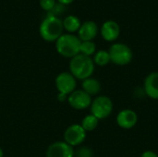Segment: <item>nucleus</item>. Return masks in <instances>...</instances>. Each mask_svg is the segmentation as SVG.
Segmentation results:
<instances>
[{
    "mask_svg": "<svg viewBox=\"0 0 158 157\" xmlns=\"http://www.w3.org/2000/svg\"><path fill=\"white\" fill-rule=\"evenodd\" d=\"M73 147L65 142H56L52 143L46 152V157H74Z\"/></svg>",
    "mask_w": 158,
    "mask_h": 157,
    "instance_id": "obj_9",
    "label": "nucleus"
},
{
    "mask_svg": "<svg viewBox=\"0 0 158 157\" xmlns=\"http://www.w3.org/2000/svg\"><path fill=\"white\" fill-rule=\"evenodd\" d=\"M57 99H58V101H60V102H65L66 100H68V95H66V94H64V93H58V94H57Z\"/></svg>",
    "mask_w": 158,
    "mask_h": 157,
    "instance_id": "obj_22",
    "label": "nucleus"
},
{
    "mask_svg": "<svg viewBox=\"0 0 158 157\" xmlns=\"http://www.w3.org/2000/svg\"><path fill=\"white\" fill-rule=\"evenodd\" d=\"M138 122V116L135 111L131 109H123L118 112L117 116V124L124 130H131L136 126Z\"/></svg>",
    "mask_w": 158,
    "mask_h": 157,
    "instance_id": "obj_10",
    "label": "nucleus"
},
{
    "mask_svg": "<svg viewBox=\"0 0 158 157\" xmlns=\"http://www.w3.org/2000/svg\"><path fill=\"white\" fill-rule=\"evenodd\" d=\"M101 35L107 42L116 41L120 34V27L118 23L113 19L105 21L101 27Z\"/></svg>",
    "mask_w": 158,
    "mask_h": 157,
    "instance_id": "obj_11",
    "label": "nucleus"
},
{
    "mask_svg": "<svg viewBox=\"0 0 158 157\" xmlns=\"http://www.w3.org/2000/svg\"><path fill=\"white\" fill-rule=\"evenodd\" d=\"M63 21L55 16L45 18L39 28L41 37L46 42H56L63 33Z\"/></svg>",
    "mask_w": 158,
    "mask_h": 157,
    "instance_id": "obj_2",
    "label": "nucleus"
},
{
    "mask_svg": "<svg viewBox=\"0 0 158 157\" xmlns=\"http://www.w3.org/2000/svg\"><path fill=\"white\" fill-rule=\"evenodd\" d=\"M97 33L98 25L93 20H88L81 25L78 31V37L81 42L93 41L96 37Z\"/></svg>",
    "mask_w": 158,
    "mask_h": 157,
    "instance_id": "obj_12",
    "label": "nucleus"
},
{
    "mask_svg": "<svg viewBox=\"0 0 158 157\" xmlns=\"http://www.w3.org/2000/svg\"><path fill=\"white\" fill-rule=\"evenodd\" d=\"M92 101V96L82 90H75L68 96L69 105L76 110H83L90 107Z\"/></svg>",
    "mask_w": 158,
    "mask_h": 157,
    "instance_id": "obj_8",
    "label": "nucleus"
},
{
    "mask_svg": "<svg viewBox=\"0 0 158 157\" xmlns=\"http://www.w3.org/2000/svg\"><path fill=\"white\" fill-rule=\"evenodd\" d=\"M63 21V28L69 32V33H73L75 31H78L81 23V20L78 17L74 15H69L64 19Z\"/></svg>",
    "mask_w": 158,
    "mask_h": 157,
    "instance_id": "obj_15",
    "label": "nucleus"
},
{
    "mask_svg": "<svg viewBox=\"0 0 158 157\" xmlns=\"http://www.w3.org/2000/svg\"><path fill=\"white\" fill-rule=\"evenodd\" d=\"M4 156V153H3V150L1 149V147H0V157H3Z\"/></svg>",
    "mask_w": 158,
    "mask_h": 157,
    "instance_id": "obj_24",
    "label": "nucleus"
},
{
    "mask_svg": "<svg viewBox=\"0 0 158 157\" xmlns=\"http://www.w3.org/2000/svg\"><path fill=\"white\" fill-rule=\"evenodd\" d=\"M81 87H82V91H84L90 96L97 95L101 92L100 81L93 77L83 80L81 82Z\"/></svg>",
    "mask_w": 158,
    "mask_h": 157,
    "instance_id": "obj_14",
    "label": "nucleus"
},
{
    "mask_svg": "<svg viewBox=\"0 0 158 157\" xmlns=\"http://www.w3.org/2000/svg\"><path fill=\"white\" fill-rule=\"evenodd\" d=\"M110 61L118 66H126L130 64L133 58L132 50L129 45L123 43H113L109 50Z\"/></svg>",
    "mask_w": 158,
    "mask_h": 157,
    "instance_id": "obj_4",
    "label": "nucleus"
},
{
    "mask_svg": "<svg viewBox=\"0 0 158 157\" xmlns=\"http://www.w3.org/2000/svg\"><path fill=\"white\" fill-rule=\"evenodd\" d=\"M96 52L95 43L93 41H85L81 42L80 47V54H82L87 56H92Z\"/></svg>",
    "mask_w": 158,
    "mask_h": 157,
    "instance_id": "obj_18",
    "label": "nucleus"
},
{
    "mask_svg": "<svg viewBox=\"0 0 158 157\" xmlns=\"http://www.w3.org/2000/svg\"><path fill=\"white\" fill-rule=\"evenodd\" d=\"M70 73L77 80L83 81L92 77L94 71V63L91 56L79 54L71 58L69 62Z\"/></svg>",
    "mask_w": 158,
    "mask_h": 157,
    "instance_id": "obj_1",
    "label": "nucleus"
},
{
    "mask_svg": "<svg viewBox=\"0 0 158 157\" xmlns=\"http://www.w3.org/2000/svg\"><path fill=\"white\" fill-rule=\"evenodd\" d=\"M61 5H69L71 4L74 0H57Z\"/></svg>",
    "mask_w": 158,
    "mask_h": 157,
    "instance_id": "obj_23",
    "label": "nucleus"
},
{
    "mask_svg": "<svg viewBox=\"0 0 158 157\" xmlns=\"http://www.w3.org/2000/svg\"><path fill=\"white\" fill-rule=\"evenodd\" d=\"M76 79L70 72H62L56 78V87L59 93L69 95L76 90Z\"/></svg>",
    "mask_w": 158,
    "mask_h": 157,
    "instance_id": "obj_6",
    "label": "nucleus"
},
{
    "mask_svg": "<svg viewBox=\"0 0 158 157\" xmlns=\"http://www.w3.org/2000/svg\"><path fill=\"white\" fill-rule=\"evenodd\" d=\"M85 139H86V131L83 130L81 125L73 124L65 130L64 142L72 147L81 144Z\"/></svg>",
    "mask_w": 158,
    "mask_h": 157,
    "instance_id": "obj_7",
    "label": "nucleus"
},
{
    "mask_svg": "<svg viewBox=\"0 0 158 157\" xmlns=\"http://www.w3.org/2000/svg\"><path fill=\"white\" fill-rule=\"evenodd\" d=\"M93 60H94V65L96 64L97 66H100V67H105L108 63L111 62L109 53L108 51H106V50H99L95 52V54L94 55Z\"/></svg>",
    "mask_w": 158,
    "mask_h": 157,
    "instance_id": "obj_16",
    "label": "nucleus"
},
{
    "mask_svg": "<svg viewBox=\"0 0 158 157\" xmlns=\"http://www.w3.org/2000/svg\"><path fill=\"white\" fill-rule=\"evenodd\" d=\"M93 151L88 147H82L76 153V157H93Z\"/></svg>",
    "mask_w": 158,
    "mask_h": 157,
    "instance_id": "obj_20",
    "label": "nucleus"
},
{
    "mask_svg": "<svg viewBox=\"0 0 158 157\" xmlns=\"http://www.w3.org/2000/svg\"><path fill=\"white\" fill-rule=\"evenodd\" d=\"M56 6V0H40V6L45 10L50 11Z\"/></svg>",
    "mask_w": 158,
    "mask_h": 157,
    "instance_id": "obj_19",
    "label": "nucleus"
},
{
    "mask_svg": "<svg viewBox=\"0 0 158 157\" xmlns=\"http://www.w3.org/2000/svg\"><path fill=\"white\" fill-rule=\"evenodd\" d=\"M113 102L106 95H99L95 97L91 104V112L99 120L108 118L113 112Z\"/></svg>",
    "mask_w": 158,
    "mask_h": 157,
    "instance_id": "obj_5",
    "label": "nucleus"
},
{
    "mask_svg": "<svg viewBox=\"0 0 158 157\" xmlns=\"http://www.w3.org/2000/svg\"><path fill=\"white\" fill-rule=\"evenodd\" d=\"M141 157H158V155L153 151H145L142 154Z\"/></svg>",
    "mask_w": 158,
    "mask_h": 157,
    "instance_id": "obj_21",
    "label": "nucleus"
},
{
    "mask_svg": "<svg viewBox=\"0 0 158 157\" xmlns=\"http://www.w3.org/2000/svg\"><path fill=\"white\" fill-rule=\"evenodd\" d=\"M99 123V119L97 118H95L94 115H88L86 116L82 121H81V127L83 128V130L87 132V131H93L94 130Z\"/></svg>",
    "mask_w": 158,
    "mask_h": 157,
    "instance_id": "obj_17",
    "label": "nucleus"
},
{
    "mask_svg": "<svg viewBox=\"0 0 158 157\" xmlns=\"http://www.w3.org/2000/svg\"><path fill=\"white\" fill-rule=\"evenodd\" d=\"M81 43V41L78 36L71 33H66L62 34L56 41V49L59 55L72 58L80 54Z\"/></svg>",
    "mask_w": 158,
    "mask_h": 157,
    "instance_id": "obj_3",
    "label": "nucleus"
},
{
    "mask_svg": "<svg viewBox=\"0 0 158 157\" xmlns=\"http://www.w3.org/2000/svg\"><path fill=\"white\" fill-rule=\"evenodd\" d=\"M143 90L148 97L158 100V71L151 72L145 77Z\"/></svg>",
    "mask_w": 158,
    "mask_h": 157,
    "instance_id": "obj_13",
    "label": "nucleus"
}]
</instances>
